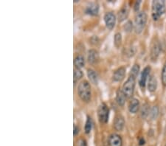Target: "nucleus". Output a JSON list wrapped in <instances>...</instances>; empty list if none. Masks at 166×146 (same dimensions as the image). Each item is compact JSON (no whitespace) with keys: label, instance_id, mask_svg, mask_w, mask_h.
<instances>
[{"label":"nucleus","instance_id":"f8f14e48","mask_svg":"<svg viewBox=\"0 0 166 146\" xmlns=\"http://www.w3.org/2000/svg\"><path fill=\"white\" fill-rule=\"evenodd\" d=\"M87 58H88V61L89 64H96L99 60L98 52L95 50V49H90V50H89Z\"/></svg>","mask_w":166,"mask_h":146},{"label":"nucleus","instance_id":"7ed1b4c3","mask_svg":"<svg viewBox=\"0 0 166 146\" xmlns=\"http://www.w3.org/2000/svg\"><path fill=\"white\" fill-rule=\"evenodd\" d=\"M147 14L144 11L139 12L136 15L134 21V30L137 34H140L144 30L147 22Z\"/></svg>","mask_w":166,"mask_h":146},{"label":"nucleus","instance_id":"1a4fd4ad","mask_svg":"<svg viewBox=\"0 0 166 146\" xmlns=\"http://www.w3.org/2000/svg\"><path fill=\"white\" fill-rule=\"evenodd\" d=\"M108 143L109 146H122L123 145V140L121 136L118 134H112L109 137Z\"/></svg>","mask_w":166,"mask_h":146},{"label":"nucleus","instance_id":"dca6fc26","mask_svg":"<svg viewBox=\"0 0 166 146\" xmlns=\"http://www.w3.org/2000/svg\"><path fill=\"white\" fill-rule=\"evenodd\" d=\"M87 75H88L89 79L90 80L92 84L97 85L98 83V75L97 72L92 69H88L87 70Z\"/></svg>","mask_w":166,"mask_h":146},{"label":"nucleus","instance_id":"a211bd4d","mask_svg":"<svg viewBox=\"0 0 166 146\" xmlns=\"http://www.w3.org/2000/svg\"><path fill=\"white\" fill-rule=\"evenodd\" d=\"M84 64L85 60L83 56H82L81 55H78L75 58V59H74V65H75L76 69L81 70V68H83L84 67Z\"/></svg>","mask_w":166,"mask_h":146},{"label":"nucleus","instance_id":"c756f323","mask_svg":"<svg viewBox=\"0 0 166 146\" xmlns=\"http://www.w3.org/2000/svg\"><path fill=\"white\" fill-rule=\"evenodd\" d=\"M141 3V1H137L135 2V5H134V11H137L139 10V8H140V4Z\"/></svg>","mask_w":166,"mask_h":146},{"label":"nucleus","instance_id":"4be33fe9","mask_svg":"<svg viewBox=\"0 0 166 146\" xmlns=\"http://www.w3.org/2000/svg\"><path fill=\"white\" fill-rule=\"evenodd\" d=\"M92 118L88 116L87 117V122H86V125H85V132L86 134H89L90 133L92 128Z\"/></svg>","mask_w":166,"mask_h":146},{"label":"nucleus","instance_id":"20e7f679","mask_svg":"<svg viewBox=\"0 0 166 146\" xmlns=\"http://www.w3.org/2000/svg\"><path fill=\"white\" fill-rule=\"evenodd\" d=\"M135 80H136V78L129 75V78H128L125 84H123L122 90H123L124 95H126L127 98L131 97V96L133 95L135 88Z\"/></svg>","mask_w":166,"mask_h":146},{"label":"nucleus","instance_id":"f257e3e1","mask_svg":"<svg viewBox=\"0 0 166 146\" xmlns=\"http://www.w3.org/2000/svg\"><path fill=\"white\" fill-rule=\"evenodd\" d=\"M78 94L80 98L85 103H89L91 101L92 90L91 86L87 80H82L78 84Z\"/></svg>","mask_w":166,"mask_h":146},{"label":"nucleus","instance_id":"9d476101","mask_svg":"<svg viewBox=\"0 0 166 146\" xmlns=\"http://www.w3.org/2000/svg\"><path fill=\"white\" fill-rule=\"evenodd\" d=\"M114 128L117 131H123L124 126H125V120L121 115H117L114 120Z\"/></svg>","mask_w":166,"mask_h":146},{"label":"nucleus","instance_id":"2eb2a0df","mask_svg":"<svg viewBox=\"0 0 166 146\" xmlns=\"http://www.w3.org/2000/svg\"><path fill=\"white\" fill-rule=\"evenodd\" d=\"M157 88V80L156 77L154 75H151L148 81V89L150 92H154L156 91Z\"/></svg>","mask_w":166,"mask_h":146},{"label":"nucleus","instance_id":"c85d7f7f","mask_svg":"<svg viewBox=\"0 0 166 146\" xmlns=\"http://www.w3.org/2000/svg\"><path fill=\"white\" fill-rule=\"evenodd\" d=\"M79 131H80V128L79 127H78V126H74V131H73V134H74V136H77L78 133H79Z\"/></svg>","mask_w":166,"mask_h":146},{"label":"nucleus","instance_id":"7c9ffc66","mask_svg":"<svg viewBox=\"0 0 166 146\" xmlns=\"http://www.w3.org/2000/svg\"><path fill=\"white\" fill-rule=\"evenodd\" d=\"M145 144V140L143 138H140V141H139V145H143Z\"/></svg>","mask_w":166,"mask_h":146},{"label":"nucleus","instance_id":"412c9836","mask_svg":"<svg viewBox=\"0 0 166 146\" xmlns=\"http://www.w3.org/2000/svg\"><path fill=\"white\" fill-rule=\"evenodd\" d=\"M83 72H81V70L79 69H74V72H73V80H74V84H76V82L78 81L80 79H81V78L83 77Z\"/></svg>","mask_w":166,"mask_h":146},{"label":"nucleus","instance_id":"0eeeda50","mask_svg":"<svg viewBox=\"0 0 166 146\" xmlns=\"http://www.w3.org/2000/svg\"><path fill=\"white\" fill-rule=\"evenodd\" d=\"M151 72V67L150 66H146L144 68V70H143L142 73H141L140 80H139V85H140L141 89H143L146 86L147 80H148V78L150 75Z\"/></svg>","mask_w":166,"mask_h":146},{"label":"nucleus","instance_id":"f03ea898","mask_svg":"<svg viewBox=\"0 0 166 146\" xmlns=\"http://www.w3.org/2000/svg\"><path fill=\"white\" fill-rule=\"evenodd\" d=\"M165 12V3L163 0H155L152 2V18L157 21Z\"/></svg>","mask_w":166,"mask_h":146},{"label":"nucleus","instance_id":"423d86ee","mask_svg":"<svg viewBox=\"0 0 166 146\" xmlns=\"http://www.w3.org/2000/svg\"><path fill=\"white\" fill-rule=\"evenodd\" d=\"M104 22L106 28L112 30L116 24V16L112 12H107L104 16Z\"/></svg>","mask_w":166,"mask_h":146},{"label":"nucleus","instance_id":"f3484780","mask_svg":"<svg viewBox=\"0 0 166 146\" xmlns=\"http://www.w3.org/2000/svg\"><path fill=\"white\" fill-rule=\"evenodd\" d=\"M126 98L127 97L124 95L123 90L120 89H118L117 92V95H116V101H117V104L121 105V106H123L126 103Z\"/></svg>","mask_w":166,"mask_h":146},{"label":"nucleus","instance_id":"6e6552de","mask_svg":"<svg viewBox=\"0 0 166 146\" xmlns=\"http://www.w3.org/2000/svg\"><path fill=\"white\" fill-rule=\"evenodd\" d=\"M126 68L124 67H121L116 70L113 73L112 80L115 82H121L124 79L126 75Z\"/></svg>","mask_w":166,"mask_h":146},{"label":"nucleus","instance_id":"a878e982","mask_svg":"<svg viewBox=\"0 0 166 146\" xmlns=\"http://www.w3.org/2000/svg\"><path fill=\"white\" fill-rule=\"evenodd\" d=\"M161 78H162V83H163V86H166V61L163 65V70H162Z\"/></svg>","mask_w":166,"mask_h":146},{"label":"nucleus","instance_id":"cd10ccee","mask_svg":"<svg viewBox=\"0 0 166 146\" xmlns=\"http://www.w3.org/2000/svg\"><path fill=\"white\" fill-rule=\"evenodd\" d=\"M78 146H87V141L83 139H81L79 141H78Z\"/></svg>","mask_w":166,"mask_h":146},{"label":"nucleus","instance_id":"6ab92c4d","mask_svg":"<svg viewBox=\"0 0 166 146\" xmlns=\"http://www.w3.org/2000/svg\"><path fill=\"white\" fill-rule=\"evenodd\" d=\"M128 15H129V9L126 6H124L123 7H122L121 11H119V13H118V19H119V22H123V20H125L128 17Z\"/></svg>","mask_w":166,"mask_h":146},{"label":"nucleus","instance_id":"393cba45","mask_svg":"<svg viewBox=\"0 0 166 146\" xmlns=\"http://www.w3.org/2000/svg\"><path fill=\"white\" fill-rule=\"evenodd\" d=\"M158 114H159V108H158V106H156H156H154L153 108L150 110L149 114L151 118V119H153V120L157 118Z\"/></svg>","mask_w":166,"mask_h":146},{"label":"nucleus","instance_id":"9b49d317","mask_svg":"<svg viewBox=\"0 0 166 146\" xmlns=\"http://www.w3.org/2000/svg\"><path fill=\"white\" fill-rule=\"evenodd\" d=\"M160 49H161V47H160L159 41H156V42H154L151 47V58L152 60L154 61L157 58L160 53Z\"/></svg>","mask_w":166,"mask_h":146},{"label":"nucleus","instance_id":"2f4dec72","mask_svg":"<svg viewBox=\"0 0 166 146\" xmlns=\"http://www.w3.org/2000/svg\"><path fill=\"white\" fill-rule=\"evenodd\" d=\"M165 146H166V145H165Z\"/></svg>","mask_w":166,"mask_h":146},{"label":"nucleus","instance_id":"bb28decb","mask_svg":"<svg viewBox=\"0 0 166 146\" xmlns=\"http://www.w3.org/2000/svg\"><path fill=\"white\" fill-rule=\"evenodd\" d=\"M132 27H133L132 22H130V21H129V22L126 23V26H125L126 31L130 32L131 30V29H132Z\"/></svg>","mask_w":166,"mask_h":146},{"label":"nucleus","instance_id":"aec40b11","mask_svg":"<svg viewBox=\"0 0 166 146\" xmlns=\"http://www.w3.org/2000/svg\"><path fill=\"white\" fill-rule=\"evenodd\" d=\"M150 114V108L148 103H145L141 109V117L143 119H146Z\"/></svg>","mask_w":166,"mask_h":146},{"label":"nucleus","instance_id":"39448f33","mask_svg":"<svg viewBox=\"0 0 166 146\" xmlns=\"http://www.w3.org/2000/svg\"><path fill=\"white\" fill-rule=\"evenodd\" d=\"M98 116L100 123L105 124L108 122L109 117V109L105 103H101L98 106Z\"/></svg>","mask_w":166,"mask_h":146},{"label":"nucleus","instance_id":"ddd939ff","mask_svg":"<svg viewBox=\"0 0 166 146\" xmlns=\"http://www.w3.org/2000/svg\"><path fill=\"white\" fill-rule=\"evenodd\" d=\"M85 12L87 14L91 15V16H96V15H98L99 12V5H98V3H91L90 5L87 7Z\"/></svg>","mask_w":166,"mask_h":146},{"label":"nucleus","instance_id":"4468645a","mask_svg":"<svg viewBox=\"0 0 166 146\" xmlns=\"http://www.w3.org/2000/svg\"><path fill=\"white\" fill-rule=\"evenodd\" d=\"M140 109V101L137 98H132L129 103V110L132 114H136Z\"/></svg>","mask_w":166,"mask_h":146},{"label":"nucleus","instance_id":"b1692460","mask_svg":"<svg viewBox=\"0 0 166 146\" xmlns=\"http://www.w3.org/2000/svg\"><path fill=\"white\" fill-rule=\"evenodd\" d=\"M140 65L137 64H134L132 67V68H131V70L130 75L134 77V78H136L137 77V75H138L139 72H140Z\"/></svg>","mask_w":166,"mask_h":146},{"label":"nucleus","instance_id":"5701e85b","mask_svg":"<svg viewBox=\"0 0 166 146\" xmlns=\"http://www.w3.org/2000/svg\"><path fill=\"white\" fill-rule=\"evenodd\" d=\"M114 45L117 48H119L121 47V44H122V35L121 32H117V33L114 35Z\"/></svg>","mask_w":166,"mask_h":146}]
</instances>
